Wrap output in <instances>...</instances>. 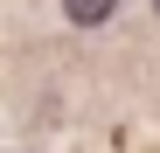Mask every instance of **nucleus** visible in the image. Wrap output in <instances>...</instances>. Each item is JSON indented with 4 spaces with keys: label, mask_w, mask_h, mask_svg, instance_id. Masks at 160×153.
Wrapping results in <instances>:
<instances>
[{
    "label": "nucleus",
    "mask_w": 160,
    "mask_h": 153,
    "mask_svg": "<svg viewBox=\"0 0 160 153\" xmlns=\"http://www.w3.org/2000/svg\"><path fill=\"white\" fill-rule=\"evenodd\" d=\"M63 14L77 21V28H98V21H112V14H118V0H63Z\"/></svg>",
    "instance_id": "nucleus-1"
},
{
    "label": "nucleus",
    "mask_w": 160,
    "mask_h": 153,
    "mask_svg": "<svg viewBox=\"0 0 160 153\" xmlns=\"http://www.w3.org/2000/svg\"><path fill=\"white\" fill-rule=\"evenodd\" d=\"M153 7H160V0H153Z\"/></svg>",
    "instance_id": "nucleus-2"
}]
</instances>
